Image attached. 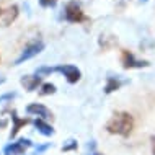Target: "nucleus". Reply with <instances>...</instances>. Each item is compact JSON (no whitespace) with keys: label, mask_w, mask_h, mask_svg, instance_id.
I'll list each match as a JSON object with an SVG mask.
<instances>
[{"label":"nucleus","mask_w":155,"mask_h":155,"mask_svg":"<svg viewBox=\"0 0 155 155\" xmlns=\"http://www.w3.org/2000/svg\"><path fill=\"white\" fill-rule=\"evenodd\" d=\"M35 127H36L41 134H43V136H52V134H54L52 126H51V124H48L44 119H39V118L35 119Z\"/></svg>","instance_id":"9b49d317"},{"label":"nucleus","mask_w":155,"mask_h":155,"mask_svg":"<svg viewBox=\"0 0 155 155\" xmlns=\"http://www.w3.org/2000/svg\"><path fill=\"white\" fill-rule=\"evenodd\" d=\"M12 98H15V93H7V95H2V96H0V103H2V101H5V100H12Z\"/></svg>","instance_id":"a211bd4d"},{"label":"nucleus","mask_w":155,"mask_h":155,"mask_svg":"<svg viewBox=\"0 0 155 155\" xmlns=\"http://www.w3.org/2000/svg\"><path fill=\"white\" fill-rule=\"evenodd\" d=\"M26 113L28 114H33V116H38L39 119H52V113L51 110L44 106L41 103H31L26 106Z\"/></svg>","instance_id":"6e6552de"},{"label":"nucleus","mask_w":155,"mask_h":155,"mask_svg":"<svg viewBox=\"0 0 155 155\" xmlns=\"http://www.w3.org/2000/svg\"><path fill=\"white\" fill-rule=\"evenodd\" d=\"M33 147V142L30 139H18L15 142H12V144L5 145V149H3V152L5 155H23L26 152V149Z\"/></svg>","instance_id":"7ed1b4c3"},{"label":"nucleus","mask_w":155,"mask_h":155,"mask_svg":"<svg viewBox=\"0 0 155 155\" xmlns=\"http://www.w3.org/2000/svg\"><path fill=\"white\" fill-rule=\"evenodd\" d=\"M121 64L124 69H142V67H149L150 64L147 61H139L134 57L132 52L129 51H123L121 52Z\"/></svg>","instance_id":"39448f33"},{"label":"nucleus","mask_w":155,"mask_h":155,"mask_svg":"<svg viewBox=\"0 0 155 155\" xmlns=\"http://www.w3.org/2000/svg\"><path fill=\"white\" fill-rule=\"evenodd\" d=\"M44 49V43H41V41H38V43H33V44H28L26 48L21 51V54H20V57L15 61V65H20V64H23L25 61H28V59H31V57H35L38 56L41 51Z\"/></svg>","instance_id":"20e7f679"},{"label":"nucleus","mask_w":155,"mask_h":155,"mask_svg":"<svg viewBox=\"0 0 155 155\" xmlns=\"http://www.w3.org/2000/svg\"><path fill=\"white\" fill-rule=\"evenodd\" d=\"M121 85H123V82L118 77H108L106 85H104V93H113V91L119 90Z\"/></svg>","instance_id":"f8f14e48"},{"label":"nucleus","mask_w":155,"mask_h":155,"mask_svg":"<svg viewBox=\"0 0 155 155\" xmlns=\"http://www.w3.org/2000/svg\"><path fill=\"white\" fill-rule=\"evenodd\" d=\"M16 16H18V7L16 5H8V7L0 5V25L2 26H10L16 20Z\"/></svg>","instance_id":"423d86ee"},{"label":"nucleus","mask_w":155,"mask_h":155,"mask_svg":"<svg viewBox=\"0 0 155 155\" xmlns=\"http://www.w3.org/2000/svg\"><path fill=\"white\" fill-rule=\"evenodd\" d=\"M152 153L155 155V137H152Z\"/></svg>","instance_id":"aec40b11"},{"label":"nucleus","mask_w":155,"mask_h":155,"mask_svg":"<svg viewBox=\"0 0 155 155\" xmlns=\"http://www.w3.org/2000/svg\"><path fill=\"white\" fill-rule=\"evenodd\" d=\"M52 93H56V85H54V83H43V85H41V90H39L41 96L52 95Z\"/></svg>","instance_id":"ddd939ff"},{"label":"nucleus","mask_w":155,"mask_h":155,"mask_svg":"<svg viewBox=\"0 0 155 155\" xmlns=\"http://www.w3.org/2000/svg\"><path fill=\"white\" fill-rule=\"evenodd\" d=\"M64 16H65L67 21H70V23H80V21H83V20H85V13H83L82 7L78 5L77 2L67 3L65 12H64Z\"/></svg>","instance_id":"f03ea898"},{"label":"nucleus","mask_w":155,"mask_h":155,"mask_svg":"<svg viewBox=\"0 0 155 155\" xmlns=\"http://www.w3.org/2000/svg\"><path fill=\"white\" fill-rule=\"evenodd\" d=\"M88 155H101V153H98V152H90Z\"/></svg>","instance_id":"412c9836"},{"label":"nucleus","mask_w":155,"mask_h":155,"mask_svg":"<svg viewBox=\"0 0 155 155\" xmlns=\"http://www.w3.org/2000/svg\"><path fill=\"white\" fill-rule=\"evenodd\" d=\"M0 83H3V78H0Z\"/></svg>","instance_id":"4be33fe9"},{"label":"nucleus","mask_w":155,"mask_h":155,"mask_svg":"<svg viewBox=\"0 0 155 155\" xmlns=\"http://www.w3.org/2000/svg\"><path fill=\"white\" fill-rule=\"evenodd\" d=\"M49 147H51V144H44V145H36L35 147V153H38V155H41L43 152H46Z\"/></svg>","instance_id":"dca6fc26"},{"label":"nucleus","mask_w":155,"mask_h":155,"mask_svg":"<svg viewBox=\"0 0 155 155\" xmlns=\"http://www.w3.org/2000/svg\"><path fill=\"white\" fill-rule=\"evenodd\" d=\"M56 2H57V0H39V5L48 8V7H54V5H56Z\"/></svg>","instance_id":"f3484780"},{"label":"nucleus","mask_w":155,"mask_h":155,"mask_svg":"<svg viewBox=\"0 0 155 155\" xmlns=\"http://www.w3.org/2000/svg\"><path fill=\"white\" fill-rule=\"evenodd\" d=\"M21 85L25 87V90L28 91H35L38 87L41 85V77L39 75H25V77H21Z\"/></svg>","instance_id":"1a4fd4ad"},{"label":"nucleus","mask_w":155,"mask_h":155,"mask_svg":"<svg viewBox=\"0 0 155 155\" xmlns=\"http://www.w3.org/2000/svg\"><path fill=\"white\" fill-rule=\"evenodd\" d=\"M52 72H56V67H38L36 69V75H49V74H52Z\"/></svg>","instance_id":"2eb2a0df"},{"label":"nucleus","mask_w":155,"mask_h":155,"mask_svg":"<svg viewBox=\"0 0 155 155\" xmlns=\"http://www.w3.org/2000/svg\"><path fill=\"white\" fill-rule=\"evenodd\" d=\"M140 2H147V0H140Z\"/></svg>","instance_id":"5701e85b"},{"label":"nucleus","mask_w":155,"mask_h":155,"mask_svg":"<svg viewBox=\"0 0 155 155\" xmlns=\"http://www.w3.org/2000/svg\"><path fill=\"white\" fill-rule=\"evenodd\" d=\"M7 126V121L5 119H0V129H3Z\"/></svg>","instance_id":"6ab92c4d"},{"label":"nucleus","mask_w":155,"mask_h":155,"mask_svg":"<svg viewBox=\"0 0 155 155\" xmlns=\"http://www.w3.org/2000/svg\"><path fill=\"white\" fill-rule=\"evenodd\" d=\"M31 155H38V153H31Z\"/></svg>","instance_id":"b1692460"},{"label":"nucleus","mask_w":155,"mask_h":155,"mask_svg":"<svg viewBox=\"0 0 155 155\" xmlns=\"http://www.w3.org/2000/svg\"><path fill=\"white\" fill-rule=\"evenodd\" d=\"M78 149V142L75 139H69L62 145V152H72V150H77Z\"/></svg>","instance_id":"4468645a"},{"label":"nucleus","mask_w":155,"mask_h":155,"mask_svg":"<svg viewBox=\"0 0 155 155\" xmlns=\"http://www.w3.org/2000/svg\"><path fill=\"white\" fill-rule=\"evenodd\" d=\"M56 72H61L64 77L67 78L69 83H77L80 80V70L77 69L75 65H70V64H64V65H57L56 67Z\"/></svg>","instance_id":"0eeeda50"},{"label":"nucleus","mask_w":155,"mask_h":155,"mask_svg":"<svg viewBox=\"0 0 155 155\" xmlns=\"http://www.w3.org/2000/svg\"><path fill=\"white\" fill-rule=\"evenodd\" d=\"M134 129V118L129 113H116L113 118L106 123V131L110 134H118V136L127 137Z\"/></svg>","instance_id":"f257e3e1"},{"label":"nucleus","mask_w":155,"mask_h":155,"mask_svg":"<svg viewBox=\"0 0 155 155\" xmlns=\"http://www.w3.org/2000/svg\"><path fill=\"white\" fill-rule=\"evenodd\" d=\"M12 121H13V127H12V132H10V139H13L23 126L30 124V119H20L16 116V111H12Z\"/></svg>","instance_id":"9d476101"}]
</instances>
